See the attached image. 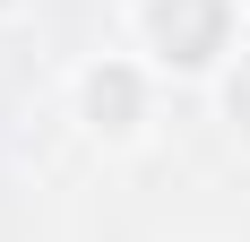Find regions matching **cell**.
<instances>
[{
	"label": "cell",
	"mask_w": 250,
	"mask_h": 242,
	"mask_svg": "<svg viewBox=\"0 0 250 242\" xmlns=\"http://www.w3.org/2000/svg\"><path fill=\"white\" fill-rule=\"evenodd\" d=\"M86 113H95L104 130H121V121L138 113V87H129V70H95V78H86Z\"/></svg>",
	"instance_id": "2"
},
{
	"label": "cell",
	"mask_w": 250,
	"mask_h": 242,
	"mask_svg": "<svg viewBox=\"0 0 250 242\" xmlns=\"http://www.w3.org/2000/svg\"><path fill=\"white\" fill-rule=\"evenodd\" d=\"M233 113L250 121V61H242V78H233Z\"/></svg>",
	"instance_id": "3"
},
{
	"label": "cell",
	"mask_w": 250,
	"mask_h": 242,
	"mask_svg": "<svg viewBox=\"0 0 250 242\" xmlns=\"http://www.w3.org/2000/svg\"><path fill=\"white\" fill-rule=\"evenodd\" d=\"M147 26L164 44V61H181V70H199L207 52H225V0H155Z\"/></svg>",
	"instance_id": "1"
}]
</instances>
